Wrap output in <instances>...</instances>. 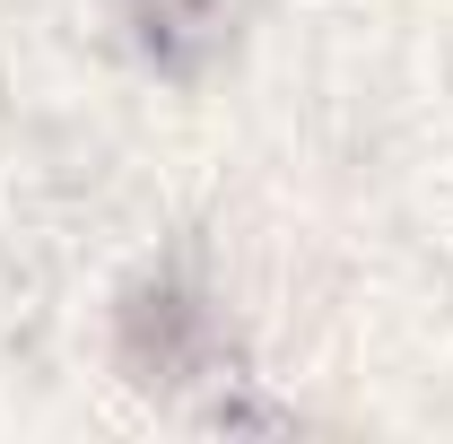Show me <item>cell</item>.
<instances>
[{
    "label": "cell",
    "instance_id": "1",
    "mask_svg": "<svg viewBox=\"0 0 453 444\" xmlns=\"http://www.w3.org/2000/svg\"><path fill=\"white\" fill-rule=\"evenodd\" d=\"M122 357L149 384H183V366L201 357V305L183 287H140L122 305Z\"/></svg>",
    "mask_w": 453,
    "mask_h": 444
},
{
    "label": "cell",
    "instance_id": "2",
    "mask_svg": "<svg viewBox=\"0 0 453 444\" xmlns=\"http://www.w3.org/2000/svg\"><path fill=\"white\" fill-rule=\"evenodd\" d=\"M140 9H149V35H157V44L210 35V27H219V0H140Z\"/></svg>",
    "mask_w": 453,
    "mask_h": 444
}]
</instances>
